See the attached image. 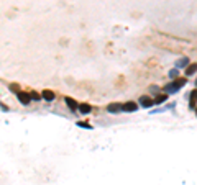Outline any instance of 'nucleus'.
Here are the masks:
<instances>
[{
	"instance_id": "nucleus-1",
	"label": "nucleus",
	"mask_w": 197,
	"mask_h": 185,
	"mask_svg": "<svg viewBox=\"0 0 197 185\" xmlns=\"http://www.w3.org/2000/svg\"><path fill=\"white\" fill-rule=\"evenodd\" d=\"M18 100H20L23 105H28L31 97H30V93H26V92H18Z\"/></svg>"
},
{
	"instance_id": "nucleus-2",
	"label": "nucleus",
	"mask_w": 197,
	"mask_h": 185,
	"mask_svg": "<svg viewBox=\"0 0 197 185\" xmlns=\"http://www.w3.org/2000/svg\"><path fill=\"white\" fill-rule=\"evenodd\" d=\"M138 108V105L135 102H128V103H125V105H122V110H125V111H135Z\"/></svg>"
},
{
	"instance_id": "nucleus-3",
	"label": "nucleus",
	"mask_w": 197,
	"mask_h": 185,
	"mask_svg": "<svg viewBox=\"0 0 197 185\" xmlns=\"http://www.w3.org/2000/svg\"><path fill=\"white\" fill-rule=\"evenodd\" d=\"M140 105H143V107H151V105H155V103H153V100H151V98L150 97H141L140 98Z\"/></svg>"
},
{
	"instance_id": "nucleus-4",
	"label": "nucleus",
	"mask_w": 197,
	"mask_h": 185,
	"mask_svg": "<svg viewBox=\"0 0 197 185\" xmlns=\"http://www.w3.org/2000/svg\"><path fill=\"white\" fill-rule=\"evenodd\" d=\"M108 111H110V113H118V111H122V105H120V103H112V105H108Z\"/></svg>"
},
{
	"instance_id": "nucleus-5",
	"label": "nucleus",
	"mask_w": 197,
	"mask_h": 185,
	"mask_svg": "<svg viewBox=\"0 0 197 185\" xmlns=\"http://www.w3.org/2000/svg\"><path fill=\"white\" fill-rule=\"evenodd\" d=\"M43 98L48 100V102H51V100H54V93H53L51 90H45V92H43Z\"/></svg>"
},
{
	"instance_id": "nucleus-6",
	"label": "nucleus",
	"mask_w": 197,
	"mask_h": 185,
	"mask_svg": "<svg viewBox=\"0 0 197 185\" xmlns=\"http://www.w3.org/2000/svg\"><path fill=\"white\" fill-rule=\"evenodd\" d=\"M66 103H68V107L71 108V110H76L77 108V103H76V100H73V98H66Z\"/></svg>"
},
{
	"instance_id": "nucleus-7",
	"label": "nucleus",
	"mask_w": 197,
	"mask_h": 185,
	"mask_svg": "<svg viewBox=\"0 0 197 185\" xmlns=\"http://www.w3.org/2000/svg\"><path fill=\"white\" fill-rule=\"evenodd\" d=\"M164 90H166V92H169V93H174V92H177V87L174 84H169V85H166V87H164Z\"/></svg>"
},
{
	"instance_id": "nucleus-8",
	"label": "nucleus",
	"mask_w": 197,
	"mask_h": 185,
	"mask_svg": "<svg viewBox=\"0 0 197 185\" xmlns=\"http://www.w3.org/2000/svg\"><path fill=\"white\" fill-rule=\"evenodd\" d=\"M79 110H81V113H84V115H85V113H90V105H85V103H84V105L79 107Z\"/></svg>"
},
{
	"instance_id": "nucleus-9",
	"label": "nucleus",
	"mask_w": 197,
	"mask_h": 185,
	"mask_svg": "<svg viewBox=\"0 0 197 185\" xmlns=\"http://www.w3.org/2000/svg\"><path fill=\"white\" fill-rule=\"evenodd\" d=\"M174 85H176L177 89H179V87H182V85H186V79H179V80H176V82H174Z\"/></svg>"
},
{
	"instance_id": "nucleus-10",
	"label": "nucleus",
	"mask_w": 197,
	"mask_h": 185,
	"mask_svg": "<svg viewBox=\"0 0 197 185\" xmlns=\"http://www.w3.org/2000/svg\"><path fill=\"white\" fill-rule=\"evenodd\" d=\"M163 102H166V95H160L156 100H153V103H163Z\"/></svg>"
},
{
	"instance_id": "nucleus-11",
	"label": "nucleus",
	"mask_w": 197,
	"mask_h": 185,
	"mask_svg": "<svg viewBox=\"0 0 197 185\" xmlns=\"http://www.w3.org/2000/svg\"><path fill=\"white\" fill-rule=\"evenodd\" d=\"M186 72H187V75H192V74H194V72H195V66H194V64H192V66H191V67H187V70H186Z\"/></svg>"
},
{
	"instance_id": "nucleus-12",
	"label": "nucleus",
	"mask_w": 197,
	"mask_h": 185,
	"mask_svg": "<svg viewBox=\"0 0 197 185\" xmlns=\"http://www.w3.org/2000/svg\"><path fill=\"white\" fill-rule=\"evenodd\" d=\"M187 62H189V61H187L186 58H184V59H181L179 62H177V67H184V66H186Z\"/></svg>"
},
{
	"instance_id": "nucleus-13",
	"label": "nucleus",
	"mask_w": 197,
	"mask_h": 185,
	"mask_svg": "<svg viewBox=\"0 0 197 185\" xmlns=\"http://www.w3.org/2000/svg\"><path fill=\"white\" fill-rule=\"evenodd\" d=\"M79 126H81V128H90V125H87V123H82V121L79 123Z\"/></svg>"
},
{
	"instance_id": "nucleus-14",
	"label": "nucleus",
	"mask_w": 197,
	"mask_h": 185,
	"mask_svg": "<svg viewBox=\"0 0 197 185\" xmlns=\"http://www.w3.org/2000/svg\"><path fill=\"white\" fill-rule=\"evenodd\" d=\"M30 97H31V98H35V100H40V95H38V93H31Z\"/></svg>"
}]
</instances>
